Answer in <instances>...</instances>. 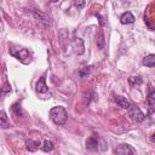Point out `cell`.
<instances>
[{
	"instance_id": "obj_1",
	"label": "cell",
	"mask_w": 155,
	"mask_h": 155,
	"mask_svg": "<svg viewBox=\"0 0 155 155\" xmlns=\"http://www.w3.org/2000/svg\"><path fill=\"white\" fill-rule=\"evenodd\" d=\"M50 119L56 125H64L68 120V113L64 107H53L50 110Z\"/></svg>"
},
{
	"instance_id": "obj_2",
	"label": "cell",
	"mask_w": 155,
	"mask_h": 155,
	"mask_svg": "<svg viewBox=\"0 0 155 155\" xmlns=\"http://www.w3.org/2000/svg\"><path fill=\"white\" fill-rule=\"evenodd\" d=\"M128 116L133 121H136V122H142L144 120V117H145V115L140 111V109L137 105H130V108H128Z\"/></svg>"
},
{
	"instance_id": "obj_3",
	"label": "cell",
	"mask_w": 155,
	"mask_h": 155,
	"mask_svg": "<svg viewBox=\"0 0 155 155\" xmlns=\"http://www.w3.org/2000/svg\"><path fill=\"white\" fill-rule=\"evenodd\" d=\"M114 153L119 155H132V154H136V150L128 144H121L117 148H115Z\"/></svg>"
},
{
	"instance_id": "obj_4",
	"label": "cell",
	"mask_w": 155,
	"mask_h": 155,
	"mask_svg": "<svg viewBox=\"0 0 155 155\" xmlns=\"http://www.w3.org/2000/svg\"><path fill=\"white\" fill-rule=\"evenodd\" d=\"M35 90H36V92H38V93H45V92H47V91H48L47 85H46V79H45L44 76H41V78L38 80Z\"/></svg>"
},
{
	"instance_id": "obj_5",
	"label": "cell",
	"mask_w": 155,
	"mask_h": 155,
	"mask_svg": "<svg viewBox=\"0 0 155 155\" xmlns=\"http://www.w3.org/2000/svg\"><path fill=\"white\" fill-rule=\"evenodd\" d=\"M120 22H121L122 24H131V23L134 22V16H133L131 12L127 11V12H125V13L121 16Z\"/></svg>"
},
{
	"instance_id": "obj_6",
	"label": "cell",
	"mask_w": 155,
	"mask_h": 155,
	"mask_svg": "<svg viewBox=\"0 0 155 155\" xmlns=\"http://www.w3.org/2000/svg\"><path fill=\"white\" fill-rule=\"evenodd\" d=\"M86 148L88 150H96L98 148V140L96 137H90L86 140Z\"/></svg>"
},
{
	"instance_id": "obj_7",
	"label": "cell",
	"mask_w": 155,
	"mask_h": 155,
	"mask_svg": "<svg viewBox=\"0 0 155 155\" xmlns=\"http://www.w3.org/2000/svg\"><path fill=\"white\" fill-rule=\"evenodd\" d=\"M115 102H116L121 108H124V109H128L130 105H131V103L128 102V99H126L125 97H121V96H116V97H115Z\"/></svg>"
},
{
	"instance_id": "obj_8",
	"label": "cell",
	"mask_w": 155,
	"mask_h": 155,
	"mask_svg": "<svg viewBox=\"0 0 155 155\" xmlns=\"http://www.w3.org/2000/svg\"><path fill=\"white\" fill-rule=\"evenodd\" d=\"M143 64L145 65V67H149V68H153L154 65H155V54H148V56H145L144 57V59H143Z\"/></svg>"
},
{
	"instance_id": "obj_9",
	"label": "cell",
	"mask_w": 155,
	"mask_h": 155,
	"mask_svg": "<svg viewBox=\"0 0 155 155\" xmlns=\"http://www.w3.org/2000/svg\"><path fill=\"white\" fill-rule=\"evenodd\" d=\"M8 126H10V124H8L7 114H6L4 110H0V127H2V128H7Z\"/></svg>"
},
{
	"instance_id": "obj_10",
	"label": "cell",
	"mask_w": 155,
	"mask_h": 155,
	"mask_svg": "<svg viewBox=\"0 0 155 155\" xmlns=\"http://www.w3.org/2000/svg\"><path fill=\"white\" fill-rule=\"evenodd\" d=\"M142 78H139V76H131V78H128V84L131 85V86H133V87H137V86H139V85H142Z\"/></svg>"
},
{
	"instance_id": "obj_11",
	"label": "cell",
	"mask_w": 155,
	"mask_h": 155,
	"mask_svg": "<svg viewBox=\"0 0 155 155\" xmlns=\"http://www.w3.org/2000/svg\"><path fill=\"white\" fill-rule=\"evenodd\" d=\"M39 145H40V143L39 142H34V140H28L27 142V150H29V151H36L38 150V148H39Z\"/></svg>"
},
{
	"instance_id": "obj_12",
	"label": "cell",
	"mask_w": 155,
	"mask_h": 155,
	"mask_svg": "<svg viewBox=\"0 0 155 155\" xmlns=\"http://www.w3.org/2000/svg\"><path fill=\"white\" fill-rule=\"evenodd\" d=\"M41 149H42L44 151H46V153L52 151V150H53V144H52L50 140H44V142H42V145H41Z\"/></svg>"
},
{
	"instance_id": "obj_13",
	"label": "cell",
	"mask_w": 155,
	"mask_h": 155,
	"mask_svg": "<svg viewBox=\"0 0 155 155\" xmlns=\"http://www.w3.org/2000/svg\"><path fill=\"white\" fill-rule=\"evenodd\" d=\"M97 46L99 50H102L104 47V36H103V33L99 31L98 35H97Z\"/></svg>"
},
{
	"instance_id": "obj_14",
	"label": "cell",
	"mask_w": 155,
	"mask_h": 155,
	"mask_svg": "<svg viewBox=\"0 0 155 155\" xmlns=\"http://www.w3.org/2000/svg\"><path fill=\"white\" fill-rule=\"evenodd\" d=\"M148 104L150 108H154V105H155V92L154 91H151L148 96Z\"/></svg>"
},
{
	"instance_id": "obj_15",
	"label": "cell",
	"mask_w": 155,
	"mask_h": 155,
	"mask_svg": "<svg viewBox=\"0 0 155 155\" xmlns=\"http://www.w3.org/2000/svg\"><path fill=\"white\" fill-rule=\"evenodd\" d=\"M74 4L78 8H82L85 6V0H74Z\"/></svg>"
},
{
	"instance_id": "obj_16",
	"label": "cell",
	"mask_w": 155,
	"mask_h": 155,
	"mask_svg": "<svg viewBox=\"0 0 155 155\" xmlns=\"http://www.w3.org/2000/svg\"><path fill=\"white\" fill-rule=\"evenodd\" d=\"M1 96H2V87L0 86V97H1Z\"/></svg>"
},
{
	"instance_id": "obj_17",
	"label": "cell",
	"mask_w": 155,
	"mask_h": 155,
	"mask_svg": "<svg viewBox=\"0 0 155 155\" xmlns=\"http://www.w3.org/2000/svg\"><path fill=\"white\" fill-rule=\"evenodd\" d=\"M51 1H52V2H57L58 0H51Z\"/></svg>"
}]
</instances>
